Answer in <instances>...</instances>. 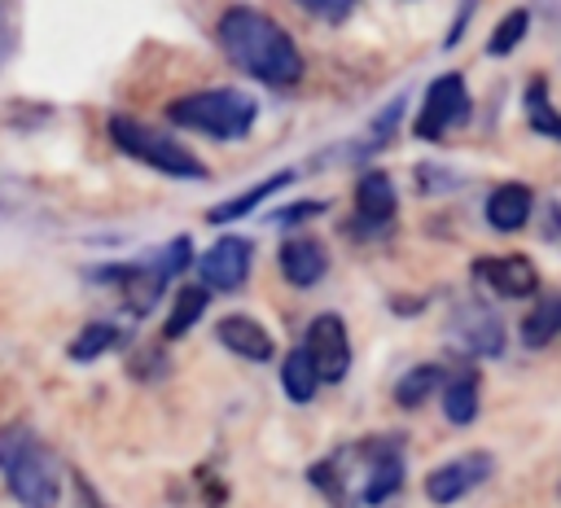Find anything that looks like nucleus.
<instances>
[{"label":"nucleus","instance_id":"39448f33","mask_svg":"<svg viewBox=\"0 0 561 508\" xmlns=\"http://www.w3.org/2000/svg\"><path fill=\"white\" fill-rule=\"evenodd\" d=\"M110 140L127 158H136L140 166H149L158 175H171V180H210V166L193 149H184L167 131H158V127H149V123L131 118V114H110Z\"/></svg>","mask_w":561,"mask_h":508},{"label":"nucleus","instance_id":"412c9836","mask_svg":"<svg viewBox=\"0 0 561 508\" xmlns=\"http://www.w3.org/2000/svg\"><path fill=\"white\" fill-rule=\"evenodd\" d=\"M443 416L451 425H469L478 416V372L473 368L447 377V385H443Z\"/></svg>","mask_w":561,"mask_h":508},{"label":"nucleus","instance_id":"ddd939ff","mask_svg":"<svg viewBox=\"0 0 561 508\" xmlns=\"http://www.w3.org/2000/svg\"><path fill=\"white\" fill-rule=\"evenodd\" d=\"M276 267H280V276H285L294 289H311V285H320L324 272H329V250H324L320 236L298 232V236H289V241L280 245Z\"/></svg>","mask_w":561,"mask_h":508},{"label":"nucleus","instance_id":"dca6fc26","mask_svg":"<svg viewBox=\"0 0 561 508\" xmlns=\"http://www.w3.org/2000/svg\"><path fill=\"white\" fill-rule=\"evenodd\" d=\"M294 180H298V171H294V166H280V171L263 175L259 184H250L245 193H237V197H228V201L210 206V210H206V223H237V219H245L250 210H259L276 188H289Z\"/></svg>","mask_w":561,"mask_h":508},{"label":"nucleus","instance_id":"a211bd4d","mask_svg":"<svg viewBox=\"0 0 561 508\" xmlns=\"http://www.w3.org/2000/svg\"><path fill=\"white\" fill-rule=\"evenodd\" d=\"M403 105H408V96L403 92H394L373 118H368V131L355 140V145H346L351 149V158H373L381 145H390L394 140V127H399V118H403Z\"/></svg>","mask_w":561,"mask_h":508},{"label":"nucleus","instance_id":"5701e85b","mask_svg":"<svg viewBox=\"0 0 561 508\" xmlns=\"http://www.w3.org/2000/svg\"><path fill=\"white\" fill-rule=\"evenodd\" d=\"M438 385H447V372H443L438 363H416V368H408V372L394 381V403H399L403 412H412V407H421Z\"/></svg>","mask_w":561,"mask_h":508},{"label":"nucleus","instance_id":"a878e982","mask_svg":"<svg viewBox=\"0 0 561 508\" xmlns=\"http://www.w3.org/2000/svg\"><path fill=\"white\" fill-rule=\"evenodd\" d=\"M324 210H329V201H320V197H302V201L276 206V210L267 215V223H272V228H298V223H311V219H320Z\"/></svg>","mask_w":561,"mask_h":508},{"label":"nucleus","instance_id":"c85d7f7f","mask_svg":"<svg viewBox=\"0 0 561 508\" xmlns=\"http://www.w3.org/2000/svg\"><path fill=\"white\" fill-rule=\"evenodd\" d=\"M298 9H302L307 18H320V22H346V18L355 13L351 0H302Z\"/></svg>","mask_w":561,"mask_h":508},{"label":"nucleus","instance_id":"4be33fe9","mask_svg":"<svg viewBox=\"0 0 561 508\" xmlns=\"http://www.w3.org/2000/svg\"><path fill=\"white\" fill-rule=\"evenodd\" d=\"M522 114H526L530 131H539V136H548V140H561V109L552 105L543 79H530V83H526V92H522Z\"/></svg>","mask_w":561,"mask_h":508},{"label":"nucleus","instance_id":"b1692460","mask_svg":"<svg viewBox=\"0 0 561 508\" xmlns=\"http://www.w3.org/2000/svg\"><path fill=\"white\" fill-rule=\"evenodd\" d=\"M557 333H561V298H543V302H535L530 315L522 320V342H526L530 350H539V346H548Z\"/></svg>","mask_w":561,"mask_h":508},{"label":"nucleus","instance_id":"9d476101","mask_svg":"<svg viewBox=\"0 0 561 508\" xmlns=\"http://www.w3.org/2000/svg\"><path fill=\"white\" fill-rule=\"evenodd\" d=\"M469 272L495 298H530L539 289V267L526 254H482Z\"/></svg>","mask_w":561,"mask_h":508},{"label":"nucleus","instance_id":"cd10ccee","mask_svg":"<svg viewBox=\"0 0 561 508\" xmlns=\"http://www.w3.org/2000/svg\"><path fill=\"white\" fill-rule=\"evenodd\" d=\"M412 175H416V193H430V197L434 193H451L460 184V175L447 171V166H438V162H421Z\"/></svg>","mask_w":561,"mask_h":508},{"label":"nucleus","instance_id":"f03ea898","mask_svg":"<svg viewBox=\"0 0 561 508\" xmlns=\"http://www.w3.org/2000/svg\"><path fill=\"white\" fill-rule=\"evenodd\" d=\"M307 482L320 486L333 504L355 499L364 508H381L403 486V442L381 434V438H364L355 447H342L329 460L311 464Z\"/></svg>","mask_w":561,"mask_h":508},{"label":"nucleus","instance_id":"393cba45","mask_svg":"<svg viewBox=\"0 0 561 508\" xmlns=\"http://www.w3.org/2000/svg\"><path fill=\"white\" fill-rule=\"evenodd\" d=\"M526 31H530V9H508L500 22H495V31H491V39H486V57H508L522 39H526Z\"/></svg>","mask_w":561,"mask_h":508},{"label":"nucleus","instance_id":"f8f14e48","mask_svg":"<svg viewBox=\"0 0 561 508\" xmlns=\"http://www.w3.org/2000/svg\"><path fill=\"white\" fill-rule=\"evenodd\" d=\"M399 210L394 180L386 171H364L355 180V232H386Z\"/></svg>","mask_w":561,"mask_h":508},{"label":"nucleus","instance_id":"c756f323","mask_svg":"<svg viewBox=\"0 0 561 508\" xmlns=\"http://www.w3.org/2000/svg\"><path fill=\"white\" fill-rule=\"evenodd\" d=\"M473 13H478V4H460L456 9V18H451V26H447V35H443V48L451 53L460 39H465V31H469V22H473Z\"/></svg>","mask_w":561,"mask_h":508},{"label":"nucleus","instance_id":"bb28decb","mask_svg":"<svg viewBox=\"0 0 561 508\" xmlns=\"http://www.w3.org/2000/svg\"><path fill=\"white\" fill-rule=\"evenodd\" d=\"M153 258H158V267H162V272H167V276L175 280V276H180V272H184V267L193 263V241H188V236L180 232V236L162 241V245L153 250Z\"/></svg>","mask_w":561,"mask_h":508},{"label":"nucleus","instance_id":"f257e3e1","mask_svg":"<svg viewBox=\"0 0 561 508\" xmlns=\"http://www.w3.org/2000/svg\"><path fill=\"white\" fill-rule=\"evenodd\" d=\"M215 39L241 74H250L267 88H298L302 83V70H307L302 53H298L294 35L272 13L254 9V4H232L219 13Z\"/></svg>","mask_w":561,"mask_h":508},{"label":"nucleus","instance_id":"1a4fd4ad","mask_svg":"<svg viewBox=\"0 0 561 508\" xmlns=\"http://www.w3.org/2000/svg\"><path fill=\"white\" fill-rule=\"evenodd\" d=\"M250 267H254V241H250V236H237V232L219 236V241L197 258L202 285H206V289H219V293L241 289L245 276H250Z\"/></svg>","mask_w":561,"mask_h":508},{"label":"nucleus","instance_id":"7c9ffc66","mask_svg":"<svg viewBox=\"0 0 561 508\" xmlns=\"http://www.w3.org/2000/svg\"><path fill=\"white\" fill-rule=\"evenodd\" d=\"M162 372H167L162 350H140V355H131V377H162Z\"/></svg>","mask_w":561,"mask_h":508},{"label":"nucleus","instance_id":"20e7f679","mask_svg":"<svg viewBox=\"0 0 561 508\" xmlns=\"http://www.w3.org/2000/svg\"><path fill=\"white\" fill-rule=\"evenodd\" d=\"M167 118L210 140H245L259 123V101L245 88H202V92L175 96L167 105Z\"/></svg>","mask_w":561,"mask_h":508},{"label":"nucleus","instance_id":"9b49d317","mask_svg":"<svg viewBox=\"0 0 561 508\" xmlns=\"http://www.w3.org/2000/svg\"><path fill=\"white\" fill-rule=\"evenodd\" d=\"M451 342L473 359H495V355H504V324L491 307L465 302L451 315Z\"/></svg>","mask_w":561,"mask_h":508},{"label":"nucleus","instance_id":"aec40b11","mask_svg":"<svg viewBox=\"0 0 561 508\" xmlns=\"http://www.w3.org/2000/svg\"><path fill=\"white\" fill-rule=\"evenodd\" d=\"M118 342H123V328H118V324H110V320H88V324L70 337L66 355H70V363H92V359H101L105 350H114Z\"/></svg>","mask_w":561,"mask_h":508},{"label":"nucleus","instance_id":"6ab92c4d","mask_svg":"<svg viewBox=\"0 0 561 508\" xmlns=\"http://www.w3.org/2000/svg\"><path fill=\"white\" fill-rule=\"evenodd\" d=\"M206 307H210L206 285H184V289H175V302H171V311H167L162 337H167V342H180V337L206 315Z\"/></svg>","mask_w":561,"mask_h":508},{"label":"nucleus","instance_id":"423d86ee","mask_svg":"<svg viewBox=\"0 0 561 508\" xmlns=\"http://www.w3.org/2000/svg\"><path fill=\"white\" fill-rule=\"evenodd\" d=\"M469 114H473V96H469L465 74H460V70H443V74L430 79V88H425V96H421V109H416V118H412V131L434 145V140H443L451 127H465Z\"/></svg>","mask_w":561,"mask_h":508},{"label":"nucleus","instance_id":"f3484780","mask_svg":"<svg viewBox=\"0 0 561 508\" xmlns=\"http://www.w3.org/2000/svg\"><path fill=\"white\" fill-rule=\"evenodd\" d=\"M280 390H285V399L298 403V407L316 399V390H320V368L311 363V355H307L302 346H294V350L280 359Z\"/></svg>","mask_w":561,"mask_h":508},{"label":"nucleus","instance_id":"4468645a","mask_svg":"<svg viewBox=\"0 0 561 508\" xmlns=\"http://www.w3.org/2000/svg\"><path fill=\"white\" fill-rule=\"evenodd\" d=\"M215 337H219V346H228V350H232V355H241L245 363H267V359L276 355L272 333H267L254 315H245V311L224 315V320L215 324Z\"/></svg>","mask_w":561,"mask_h":508},{"label":"nucleus","instance_id":"0eeeda50","mask_svg":"<svg viewBox=\"0 0 561 508\" xmlns=\"http://www.w3.org/2000/svg\"><path fill=\"white\" fill-rule=\"evenodd\" d=\"M495 473V455L491 451H460L443 464H434L425 473V499L447 508V504H460L465 495H473L486 477Z\"/></svg>","mask_w":561,"mask_h":508},{"label":"nucleus","instance_id":"7ed1b4c3","mask_svg":"<svg viewBox=\"0 0 561 508\" xmlns=\"http://www.w3.org/2000/svg\"><path fill=\"white\" fill-rule=\"evenodd\" d=\"M0 464H4V486L18 499V508H57L61 504V469L35 429L9 425L0 434Z\"/></svg>","mask_w":561,"mask_h":508},{"label":"nucleus","instance_id":"2eb2a0df","mask_svg":"<svg viewBox=\"0 0 561 508\" xmlns=\"http://www.w3.org/2000/svg\"><path fill=\"white\" fill-rule=\"evenodd\" d=\"M530 210H535V188L522 184V180L495 184L491 197H486V206H482V215H486V223H491L495 232H517V228H526Z\"/></svg>","mask_w":561,"mask_h":508},{"label":"nucleus","instance_id":"6e6552de","mask_svg":"<svg viewBox=\"0 0 561 508\" xmlns=\"http://www.w3.org/2000/svg\"><path fill=\"white\" fill-rule=\"evenodd\" d=\"M302 350L320 368V381H342L351 372V333H346V320L337 311H320L307 324Z\"/></svg>","mask_w":561,"mask_h":508}]
</instances>
